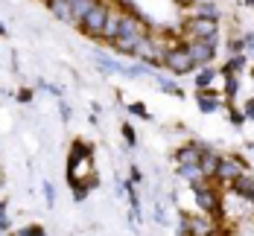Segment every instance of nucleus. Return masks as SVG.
<instances>
[{"mask_svg":"<svg viewBox=\"0 0 254 236\" xmlns=\"http://www.w3.org/2000/svg\"><path fill=\"white\" fill-rule=\"evenodd\" d=\"M243 3H246V6H252V9H254V0H243Z\"/></svg>","mask_w":254,"mask_h":236,"instance_id":"32","label":"nucleus"},{"mask_svg":"<svg viewBox=\"0 0 254 236\" xmlns=\"http://www.w3.org/2000/svg\"><path fill=\"white\" fill-rule=\"evenodd\" d=\"M108 6H102L100 0L85 12V18L79 21V26H82V32L85 35H91V38H97V35H102V26H105V18H108Z\"/></svg>","mask_w":254,"mask_h":236,"instance_id":"1","label":"nucleus"},{"mask_svg":"<svg viewBox=\"0 0 254 236\" xmlns=\"http://www.w3.org/2000/svg\"><path fill=\"white\" fill-rule=\"evenodd\" d=\"M123 137H126V143L128 146H134V143H137V134H134V129H131V126H123Z\"/></svg>","mask_w":254,"mask_h":236,"instance_id":"23","label":"nucleus"},{"mask_svg":"<svg viewBox=\"0 0 254 236\" xmlns=\"http://www.w3.org/2000/svg\"><path fill=\"white\" fill-rule=\"evenodd\" d=\"M73 3H79V0H70V6H73Z\"/></svg>","mask_w":254,"mask_h":236,"instance_id":"35","label":"nucleus"},{"mask_svg":"<svg viewBox=\"0 0 254 236\" xmlns=\"http://www.w3.org/2000/svg\"><path fill=\"white\" fill-rule=\"evenodd\" d=\"M0 184H3V169H0Z\"/></svg>","mask_w":254,"mask_h":236,"instance_id":"33","label":"nucleus"},{"mask_svg":"<svg viewBox=\"0 0 254 236\" xmlns=\"http://www.w3.org/2000/svg\"><path fill=\"white\" fill-rule=\"evenodd\" d=\"M243 64H246V55L243 52H234L228 58V64H225V73H237V70H243Z\"/></svg>","mask_w":254,"mask_h":236,"instance_id":"17","label":"nucleus"},{"mask_svg":"<svg viewBox=\"0 0 254 236\" xmlns=\"http://www.w3.org/2000/svg\"><path fill=\"white\" fill-rule=\"evenodd\" d=\"M199 166H202L204 178H216V169H219V157L213 155V152H207V149H204V155H202V160H199Z\"/></svg>","mask_w":254,"mask_h":236,"instance_id":"13","label":"nucleus"},{"mask_svg":"<svg viewBox=\"0 0 254 236\" xmlns=\"http://www.w3.org/2000/svg\"><path fill=\"white\" fill-rule=\"evenodd\" d=\"M140 178H143V175H140V169H137V166H131V181L140 184Z\"/></svg>","mask_w":254,"mask_h":236,"instance_id":"29","label":"nucleus"},{"mask_svg":"<svg viewBox=\"0 0 254 236\" xmlns=\"http://www.w3.org/2000/svg\"><path fill=\"white\" fill-rule=\"evenodd\" d=\"M219 99H213V96H204V94H199V111H202V114H213V111H216V108H219Z\"/></svg>","mask_w":254,"mask_h":236,"instance_id":"15","label":"nucleus"},{"mask_svg":"<svg viewBox=\"0 0 254 236\" xmlns=\"http://www.w3.org/2000/svg\"><path fill=\"white\" fill-rule=\"evenodd\" d=\"M59 108H62V120H70V117H73V108L67 102H59Z\"/></svg>","mask_w":254,"mask_h":236,"instance_id":"25","label":"nucleus"},{"mask_svg":"<svg viewBox=\"0 0 254 236\" xmlns=\"http://www.w3.org/2000/svg\"><path fill=\"white\" fill-rule=\"evenodd\" d=\"M237 94H240V82H237V76H231V73H228V82H225V96L234 99Z\"/></svg>","mask_w":254,"mask_h":236,"instance_id":"21","label":"nucleus"},{"mask_svg":"<svg viewBox=\"0 0 254 236\" xmlns=\"http://www.w3.org/2000/svg\"><path fill=\"white\" fill-rule=\"evenodd\" d=\"M187 52H190V58H193L196 67H204V64H210L213 55H216V38H193V41L187 44Z\"/></svg>","mask_w":254,"mask_h":236,"instance_id":"2","label":"nucleus"},{"mask_svg":"<svg viewBox=\"0 0 254 236\" xmlns=\"http://www.w3.org/2000/svg\"><path fill=\"white\" fill-rule=\"evenodd\" d=\"M243 117H246V120H254V99L246 102V114H243Z\"/></svg>","mask_w":254,"mask_h":236,"instance_id":"28","label":"nucleus"},{"mask_svg":"<svg viewBox=\"0 0 254 236\" xmlns=\"http://www.w3.org/2000/svg\"><path fill=\"white\" fill-rule=\"evenodd\" d=\"M243 44H246V50H249V52L254 55V32H249V35L243 38Z\"/></svg>","mask_w":254,"mask_h":236,"instance_id":"26","label":"nucleus"},{"mask_svg":"<svg viewBox=\"0 0 254 236\" xmlns=\"http://www.w3.org/2000/svg\"><path fill=\"white\" fill-rule=\"evenodd\" d=\"M47 6H50V12L59 18V21H64V24H73V21H76V18H73L70 0H47Z\"/></svg>","mask_w":254,"mask_h":236,"instance_id":"9","label":"nucleus"},{"mask_svg":"<svg viewBox=\"0 0 254 236\" xmlns=\"http://www.w3.org/2000/svg\"><path fill=\"white\" fill-rule=\"evenodd\" d=\"M137 35H146L143 32V24L134 18V15H120V35L117 38H137ZM114 38V41H117Z\"/></svg>","mask_w":254,"mask_h":236,"instance_id":"7","label":"nucleus"},{"mask_svg":"<svg viewBox=\"0 0 254 236\" xmlns=\"http://www.w3.org/2000/svg\"><path fill=\"white\" fill-rule=\"evenodd\" d=\"M204 155V146L199 143H190V146H184L181 152H178V163H199Z\"/></svg>","mask_w":254,"mask_h":236,"instance_id":"11","label":"nucleus"},{"mask_svg":"<svg viewBox=\"0 0 254 236\" xmlns=\"http://www.w3.org/2000/svg\"><path fill=\"white\" fill-rule=\"evenodd\" d=\"M164 67H170L176 76H181V73H190L196 64H193V58H190V52H187V47H173V50H164Z\"/></svg>","mask_w":254,"mask_h":236,"instance_id":"3","label":"nucleus"},{"mask_svg":"<svg viewBox=\"0 0 254 236\" xmlns=\"http://www.w3.org/2000/svg\"><path fill=\"white\" fill-rule=\"evenodd\" d=\"M117 35H120V12H108V18H105V26H102V38L114 41Z\"/></svg>","mask_w":254,"mask_h":236,"instance_id":"12","label":"nucleus"},{"mask_svg":"<svg viewBox=\"0 0 254 236\" xmlns=\"http://www.w3.org/2000/svg\"><path fill=\"white\" fill-rule=\"evenodd\" d=\"M246 50V44H243V41H231L228 44V52H243Z\"/></svg>","mask_w":254,"mask_h":236,"instance_id":"27","label":"nucleus"},{"mask_svg":"<svg viewBox=\"0 0 254 236\" xmlns=\"http://www.w3.org/2000/svg\"><path fill=\"white\" fill-rule=\"evenodd\" d=\"M128 114H134V117H140V120H152V114L146 111V105L143 102H131L128 105Z\"/></svg>","mask_w":254,"mask_h":236,"instance_id":"20","label":"nucleus"},{"mask_svg":"<svg viewBox=\"0 0 254 236\" xmlns=\"http://www.w3.org/2000/svg\"><path fill=\"white\" fill-rule=\"evenodd\" d=\"M3 207H6V204H3V201H0V210H3Z\"/></svg>","mask_w":254,"mask_h":236,"instance_id":"34","label":"nucleus"},{"mask_svg":"<svg viewBox=\"0 0 254 236\" xmlns=\"http://www.w3.org/2000/svg\"><path fill=\"white\" fill-rule=\"evenodd\" d=\"M158 79V85H161V91H167V94H173V96H184V91L178 88L176 82H170L167 76H155Z\"/></svg>","mask_w":254,"mask_h":236,"instance_id":"16","label":"nucleus"},{"mask_svg":"<svg viewBox=\"0 0 254 236\" xmlns=\"http://www.w3.org/2000/svg\"><path fill=\"white\" fill-rule=\"evenodd\" d=\"M44 195H47V204H56V189H53V184L50 181H44Z\"/></svg>","mask_w":254,"mask_h":236,"instance_id":"24","label":"nucleus"},{"mask_svg":"<svg viewBox=\"0 0 254 236\" xmlns=\"http://www.w3.org/2000/svg\"><path fill=\"white\" fill-rule=\"evenodd\" d=\"M187 222H190V234H210V222H204V219H187Z\"/></svg>","mask_w":254,"mask_h":236,"instance_id":"18","label":"nucleus"},{"mask_svg":"<svg viewBox=\"0 0 254 236\" xmlns=\"http://www.w3.org/2000/svg\"><path fill=\"white\" fill-rule=\"evenodd\" d=\"M213 79H216V70L204 64L202 70H199V76H196V85H199V88H210V82H213Z\"/></svg>","mask_w":254,"mask_h":236,"instance_id":"14","label":"nucleus"},{"mask_svg":"<svg viewBox=\"0 0 254 236\" xmlns=\"http://www.w3.org/2000/svg\"><path fill=\"white\" fill-rule=\"evenodd\" d=\"M47 231L41 228V225H26V228H21L18 231V236H44Z\"/></svg>","mask_w":254,"mask_h":236,"instance_id":"22","label":"nucleus"},{"mask_svg":"<svg viewBox=\"0 0 254 236\" xmlns=\"http://www.w3.org/2000/svg\"><path fill=\"white\" fill-rule=\"evenodd\" d=\"M243 120H246V117H240V114H237V111H231V123H234V126H240V123H243Z\"/></svg>","mask_w":254,"mask_h":236,"instance_id":"31","label":"nucleus"},{"mask_svg":"<svg viewBox=\"0 0 254 236\" xmlns=\"http://www.w3.org/2000/svg\"><path fill=\"white\" fill-rule=\"evenodd\" d=\"M178 175L190 184V187L204 181V172H202V166H199V163H178Z\"/></svg>","mask_w":254,"mask_h":236,"instance_id":"10","label":"nucleus"},{"mask_svg":"<svg viewBox=\"0 0 254 236\" xmlns=\"http://www.w3.org/2000/svg\"><path fill=\"white\" fill-rule=\"evenodd\" d=\"M94 61L100 64L102 73H114V76H126V67L117 61V58H111V55H105V52H94Z\"/></svg>","mask_w":254,"mask_h":236,"instance_id":"8","label":"nucleus"},{"mask_svg":"<svg viewBox=\"0 0 254 236\" xmlns=\"http://www.w3.org/2000/svg\"><path fill=\"white\" fill-rule=\"evenodd\" d=\"M193 195H196V204H199L204 213H216V210L222 207L219 192L210 189V187H204V184H193Z\"/></svg>","mask_w":254,"mask_h":236,"instance_id":"4","label":"nucleus"},{"mask_svg":"<svg viewBox=\"0 0 254 236\" xmlns=\"http://www.w3.org/2000/svg\"><path fill=\"white\" fill-rule=\"evenodd\" d=\"M94 3H97V0H79V3H73V18L82 21V18H85V12H88Z\"/></svg>","mask_w":254,"mask_h":236,"instance_id":"19","label":"nucleus"},{"mask_svg":"<svg viewBox=\"0 0 254 236\" xmlns=\"http://www.w3.org/2000/svg\"><path fill=\"white\" fill-rule=\"evenodd\" d=\"M243 175V163L240 157H219V169H216V178L225 184H234Z\"/></svg>","mask_w":254,"mask_h":236,"instance_id":"5","label":"nucleus"},{"mask_svg":"<svg viewBox=\"0 0 254 236\" xmlns=\"http://www.w3.org/2000/svg\"><path fill=\"white\" fill-rule=\"evenodd\" d=\"M187 32L193 38H216V21L213 18H193L187 24Z\"/></svg>","mask_w":254,"mask_h":236,"instance_id":"6","label":"nucleus"},{"mask_svg":"<svg viewBox=\"0 0 254 236\" xmlns=\"http://www.w3.org/2000/svg\"><path fill=\"white\" fill-rule=\"evenodd\" d=\"M29 99H32V94H29V91H21V94H18V102H29Z\"/></svg>","mask_w":254,"mask_h":236,"instance_id":"30","label":"nucleus"}]
</instances>
